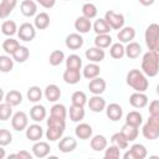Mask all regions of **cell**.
Wrapping results in <instances>:
<instances>
[{"label": "cell", "mask_w": 159, "mask_h": 159, "mask_svg": "<svg viewBox=\"0 0 159 159\" xmlns=\"http://www.w3.org/2000/svg\"><path fill=\"white\" fill-rule=\"evenodd\" d=\"M82 67V58L78 55H70L66 58V68H72V70H81Z\"/></svg>", "instance_id": "obj_43"}, {"label": "cell", "mask_w": 159, "mask_h": 159, "mask_svg": "<svg viewBox=\"0 0 159 159\" xmlns=\"http://www.w3.org/2000/svg\"><path fill=\"white\" fill-rule=\"evenodd\" d=\"M125 123L129 125L139 128V125H142V123H143V117L138 111H130L125 116Z\"/></svg>", "instance_id": "obj_33"}, {"label": "cell", "mask_w": 159, "mask_h": 159, "mask_svg": "<svg viewBox=\"0 0 159 159\" xmlns=\"http://www.w3.org/2000/svg\"><path fill=\"white\" fill-rule=\"evenodd\" d=\"M83 42H84L83 37L80 34H77V32L70 34L66 37V40H65V43H66V46L70 50H78V48H81L83 46Z\"/></svg>", "instance_id": "obj_16"}, {"label": "cell", "mask_w": 159, "mask_h": 159, "mask_svg": "<svg viewBox=\"0 0 159 159\" xmlns=\"http://www.w3.org/2000/svg\"><path fill=\"white\" fill-rule=\"evenodd\" d=\"M65 1H68V0H65Z\"/></svg>", "instance_id": "obj_59"}, {"label": "cell", "mask_w": 159, "mask_h": 159, "mask_svg": "<svg viewBox=\"0 0 159 159\" xmlns=\"http://www.w3.org/2000/svg\"><path fill=\"white\" fill-rule=\"evenodd\" d=\"M43 135V129L40 124H31V125H27L26 127V138L29 140H32V142H37L42 138Z\"/></svg>", "instance_id": "obj_13"}, {"label": "cell", "mask_w": 159, "mask_h": 159, "mask_svg": "<svg viewBox=\"0 0 159 159\" xmlns=\"http://www.w3.org/2000/svg\"><path fill=\"white\" fill-rule=\"evenodd\" d=\"M17 36L20 40L25 41V42H30L35 39L36 36V29L32 24L30 22H24L20 25V27L17 29Z\"/></svg>", "instance_id": "obj_6"}, {"label": "cell", "mask_w": 159, "mask_h": 159, "mask_svg": "<svg viewBox=\"0 0 159 159\" xmlns=\"http://www.w3.org/2000/svg\"><path fill=\"white\" fill-rule=\"evenodd\" d=\"M75 29L77 30L78 34H87V32H89V30L92 29L91 20L84 17V16L77 17L76 21H75Z\"/></svg>", "instance_id": "obj_25"}, {"label": "cell", "mask_w": 159, "mask_h": 159, "mask_svg": "<svg viewBox=\"0 0 159 159\" xmlns=\"http://www.w3.org/2000/svg\"><path fill=\"white\" fill-rule=\"evenodd\" d=\"M99 73H101V67H99L97 63L91 62V63H88V65H86V66L83 67V73H82V75H83L84 78L92 80V78H94V77H98Z\"/></svg>", "instance_id": "obj_30"}, {"label": "cell", "mask_w": 159, "mask_h": 159, "mask_svg": "<svg viewBox=\"0 0 159 159\" xmlns=\"http://www.w3.org/2000/svg\"><path fill=\"white\" fill-rule=\"evenodd\" d=\"M84 118V109L82 106L72 104L70 107V119L72 122H81Z\"/></svg>", "instance_id": "obj_35"}, {"label": "cell", "mask_w": 159, "mask_h": 159, "mask_svg": "<svg viewBox=\"0 0 159 159\" xmlns=\"http://www.w3.org/2000/svg\"><path fill=\"white\" fill-rule=\"evenodd\" d=\"M30 118L34 122H41L46 118V108L42 104H35L30 109Z\"/></svg>", "instance_id": "obj_28"}, {"label": "cell", "mask_w": 159, "mask_h": 159, "mask_svg": "<svg viewBox=\"0 0 159 159\" xmlns=\"http://www.w3.org/2000/svg\"><path fill=\"white\" fill-rule=\"evenodd\" d=\"M112 45V37L108 34H102V35H97L94 37V46L99 47V48H107Z\"/></svg>", "instance_id": "obj_39"}, {"label": "cell", "mask_w": 159, "mask_h": 159, "mask_svg": "<svg viewBox=\"0 0 159 159\" xmlns=\"http://www.w3.org/2000/svg\"><path fill=\"white\" fill-rule=\"evenodd\" d=\"M112 29L109 27V25L107 24V21L104 19H98L94 21L93 24V31L97 35H102V34H109Z\"/></svg>", "instance_id": "obj_37"}, {"label": "cell", "mask_w": 159, "mask_h": 159, "mask_svg": "<svg viewBox=\"0 0 159 159\" xmlns=\"http://www.w3.org/2000/svg\"><path fill=\"white\" fill-rule=\"evenodd\" d=\"M127 84L135 92H145L149 87V81L142 71L134 68L127 73Z\"/></svg>", "instance_id": "obj_2"}, {"label": "cell", "mask_w": 159, "mask_h": 159, "mask_svg": "<svg viewBox=\"0 0 159 159\" xmlns=\"http://www.w3.org/2000/svg\"><path fill=\"white\" fill-rule=\"evenodd\" d=\"M63 61H65V53H63V51H61V50H53L50 53L48 62H50L51 66H58Z\"/></svg>", "instance_id": "obj_46"}, {"label": "cell", "mask_w": 159, "mask_h": 159, "mask_svg": "<svg viewBox=\"0 0 159 159\" xmlns=\"http://www.w3.org/2000/svg\"><path fill=\"white\" fill-rule=\"evenodd\" d=\"M4 101H5L6 103H9L10 106L15 107V106H19V104L22 102V94H21V92L17 91V89H11V91H9V92L5 94Z\"/></svg>", "instance_id": "obj_27"}, {"label": "cell", "mask_w": 159, "mask_h": 159, "mask_svg": "<svg viewBox=\"0 0 159 159\" xmlns=\"http://www.w3.org/2000/svg\"><path fill=\"white\" fill-rule=\"evenodd\" d=\"M129 103L134 108H144L148 104V97L144 92H134L129 97Z\"/></svg>", "instance_id": "obj_15"}, {"label": "cell", "mask_w": 159, "mask_h": 159, "mask_svg": "<svg viewBox=\"0 0 159 159\" xmlns=\"http://www.w3.org/2000/svg\"><path fill=\"white\" fill-rule=\"evenodd\" d=\"M109 55L114 60H120L124 56V46H123V43L122 42L112 43L111 48H109Z\"/></svg>", "instance_id": "obj_40"}, {"label": "cell", "mask_w": 159, "mask_h": 159, "mask_svg": "<svg viewBox=\"0 0 159 159\" xmlns=\"http://www.w3.org/2000/svg\"><path fill=\"white\" fill-rule=\"evenodd\" d=\"M111 142H112L113 145L118 147L119 149H127V148H128V143H129V142L123 137V134H122L120 132L114 133V134L111 137Z\"/></svg>", "instance_id": "obj_44"}, {"label": "cell", "mask_w": 159, "mask_h": 159, "mask_svg": "<svg viewBox=\"0 0 159 159\" xmlns=\"http://www.w3.org/2000/svg\"><path fill=\"white\" fill-rule=\"evenodd\" d=\"M106 87H107V83L101 77H94L88 83V89L93 94H101V93H103L106 91Z\"/></svg>", "instance_id": "obj_11"}, {"label": "cell", "mask_w": 159, "mask_h": 159, "mask_svg": "<svg viewBox=\"0 0 159 159\" xmlns=\"http://www.w3.org/2000/svg\"><path fill=\"white\" fill-rule=\"evenodd\" d=\"M86 1H88V0H86Z\"/></svg>", "instance_id": "obj_60"}, {"label": "cell", "mask_w": 159, "mask_h": 159, "mask_svg": "<svg viewBox=\"0 0 159 159\" xmlns=\"http://www.w3.org/2000/svg\"><path fill=\"white\" fill-rule=\"evenodd\" d=\"M20 10L22 12L24 16L26 17H31V16H35L36 12H37V5L35 1L32 0H24L20 5Z\"/></svg>", "instance_id": "obj_22"}, {"label": "cell", "mask_w": 159, "mask_h": 159, "mask_svg": "<svg viewBox=\"0 0 159 159\" xmlns=\"http://www.w3.org/2000/svg\"><path fill=\"white\" fill-rule=\"evenodd\" d=\"M149 114L152 117H159V101L154 99L149 103Z\"/></svg>", "instance_id": "obj_52"}, {"label": "cell", "mask_w": 159, "mask_h": 159, "mask_svg": "<svg viewBox=\"0 0 159 159\" xmlns=\"http://www.w3.org/2000/svg\"><path fill=\"white\" fill-rule=\"evenodd\" d=\"M107 138L102 134H97L94 137H92L91 139V148L94 150V152H102L107 148Z\"/></svg>", "instance_id": "obj_29"}, {"label": "cell", "mask_w": 159, "mask_h": 159, "mask_svg": "<svg viewBox=\"0 0 159 159\" xmlns=\"http://www.w3.org/2000/svg\"><path fill=\"white\" fill-rule=\"evenodd\" d=\"M27 125H29V118L25 112L19 111L11 117V127L16 132H21V130L26 129Z\"/></svg>", "instance_id": "obj_7"}, {"label": "cell", "mask_w": 159, "mask_h": 159, "mask_svg": "<svg viewBox=\"0 0 159 159\" xmlns=\"http://www.w3.org/2000/svg\"><path fill=\"white\" fill-rule=\"evenodd\" d=\"M9 158H20V159H31L32 158V155L29 153V152H26V150H21V152H19V153H16V154H11Z\"/></svg>", "instance_id": "obj_54"}, {"label": "cell", "mask_w": 159, "mask_h": 159, "mask_svg": "<svg viewBox=\"0 0 159 159\" xmlns=\"http://www.w3.org/2000/svg\"><path fill=\"white\" fill-rule=\"evenodd\" d=\"M104 20L107 21L109 27L113 29V30H120L124 26V22H125V19H124L123 14H118V12H114L112 10H108L104 14Z\"/></svg>", "instance_id": "obj_5"}, {"label": "cell", "mask_w": 159, "mask_h": 159, "mask_svg": "<svg viewBox=\"0 0 159 159\" xmlns=\"http://www.w3.org/2000/svg\"><path fill=\"white\" fill-rule=\"evenodd\" d=\"M4 97H5V93H4V89L0 87V103L4 101Z\"/></svg>", "instance_id": "obj_58"}, {"label": "cell", "mask_w": 159, "mask_h": 159, "mask_svg": "<svg viewBox=\"0 0 159 159\" xmlns=\"http://www.w3.org/2000/svg\"><path fill=\"white\" fill-rule=\"evenodd\" d=\"M2 158H5V149L0 145V159H2Z\"/></svg>", "instance_id": "obj_57"}, {"label": "cell", "mask_w": 159, "mask_h": 159, "mask_svg": "<svg viewBox=\"0 0 159 159\" xmlns=\"http://www.w3.org/2000/svg\"><path fill=\"white\" fill-rule=\"evenodd\" d=\"M159 71V55L158 51H148L143 55L142 60V72L145 76L155 77Z\"/></svg>", "instance_id": "obj_1"}, {"label": "cell", "mask_w": 159, "mask_h": 159, "mask_svg": "<svg viewBox=\"0 0 159 159\" xmlns=\"http://www.w3.org/2000/svg\"><path fill=\"white\" fill-rule=\"evenodd\" d=\"M63 81L67 84H76L80 82L81 80V72L80 70H72V68H66V71L63 72L62 76Z\"/></svg>", "instance_id": "obj_26"}, {"label": "cell", "mask_w": 159, "mask_h": 159, "mask_svg": "<svg viewBox=\"0 0 159 159\" xmlns=\"http://www.w3.org/2000/svg\"><path fill=\"white\" fill-rule=\"evenodd\" d=\"M88 107L92 112L94 113H101L104 108H106V99L102 98L99 94H93V97L89 98V101H87Z\"/></svg>", "instance_id": "obj_9"}, {"label": "cell", "mask_w": 159, "mask_h": 159, "mask_svg": "<svg viewBox=\"0 0 159 159\" xmlns=\"http://www.w3.org/2000/svg\"><path fill=\"white\" fill-rule=\"evenodd\" d=\"M42 7H45V9H51V7H53L55 6V4H56V0H36Z\"/></svg>", "instance_id": "obj_55"}, {"label": "cell", "mask_w": 159, "mask_h": 159, "mask_svg": "<svg viewBox=\"0 0 159 159\" xmlns=\"http://www.w3.org/2000/svg\"><path fill=\"white\" fill-rule=\"evenodd\" d=\"M17 5V0H1L0 2V19H6L15 6Z\"/></svg>", "instance_id": "obj_24"}, {"label": "cell", "mask_w": 159, "mask_h": 159, "mask_svg": "<svg viewBox=\"0 0 159 159\" xmlns=\"http://www.w3.org/2000/svg\"><path fill=\"white\" fill-rule=\"evenodd\" d=\"M104 56H106L104 50H103V48H99V47H97V46L89 47L88 50H86V57H87V60H89L91 62H94V63L102 62V61L104 60Z\"/></svg>", "instance_id": "obj_14"}, {"label": "cell", "mask_w": 159, "mask_h": 159, "mask_svg": "<svg viewBox=\"0 0 159 159\" xmlns=\"http://www.w3.org/2000/svg\"><path fill=\"white\" fill-rule=\"evenodd\" d=\"M0 30H1V32H2L4 35H6V36L10 37V36L17 34V25H16V22L12 21V20H6V21H4V22L1 24Z\"/></svg>", "instance_id": "obj_36"}, {"label": "cell", "mask_w": 159, "mask_h": 159, "mask_svg": "<svg viewBox=\"0 0 159 159\" xmlns=\"http://www.w3.org/2000/svg\"><path fill=\"white\" fill-rule=\"evenodd\" d=\"M148 152L143 144H133L129 150H127L123 155L124 159H144Z\"/></svg>", "instance_id": "obj_8"}, {"label": "cell", "mask_w": 159, "mask_h": 159, "mask_svg": "<svg viewBox=\"0 0 159 159\" xmlns=\"http://www.w3.org/2000/svg\"><path fill=\"white\" fill-rule=\"evenodd\" d=\"M120 157V149L116 145H111L106 149L104 152V158H108V159H118Z\"/></svg>", "instance_id": "obj_50"}, {"label": "cell", "mask_w": 159, "mask_h": 159, "mask_svg": "<svg viewBox=\"0 0 159 159\" xmlns=\"http://www.w3.org/2000/svg\"><path fill=\"white\" fill-rule=\"evenodd\" d=\"M92 133H93V129L89 124L87 123H80L76 129H75V134L77 138L82 139V140H86V139H89L92 137Z\"/></svg>", "instance_id": "obj_21"}, {"label": "cell", "mask_w": 159, "mask_h": 159, "mask_svg": "<svg viewBox=\"0 0 159 159\" xmlns=\"http://www.w3.org/2000/svg\"><path fill=\"white\" fill-rule=\"evenodd\" d=\"M154 1H155V0H139V2H140L142 5H144V6H150V5L154 4Z\"/></svg>", "instance_id": "obj_56"}, {"label": "cell", "mask_w": 159, "mask_h": 159, "mask_svg": "<svg viewBox=\"0 0 159 159\" xmlns=\"http://www.w3.org/2000/svg\"><path fill=\"white\" fill-rule=\"evenodd\" d=\"M19 47H20L19 41L15 40V39H12V37L6 39V40L2 42V50H4L7 55H11V56H12V53H14Z\"/></svg>", "instance_id": "obj_38"}, {"label": "cell", "mask_w": 159, "mask_h": 159, "mask_svg": "<svg viewBox=\"0 0 159 159\" xmlns=\"http://www.w3.org/2000/svg\"><path fill=\"white\" fill-rule=\"evenodd\" d=\"M12 142V134L7 129H0V145L5 147Z\"/></svg>", "instance_id": "obj_51"}, {"label": "cell", "mask_w": 159, "mask_h": 159, "mask_svg": "<svg viewBox=\"0 0 159 159\" xmlns=\"http://www.w3.org/2000/svg\"><path fill=\"white\" fill-rule=\"evenodd\" d=\"M120 133L123 134V137L128 140V142H133L138 138V134H139V130L137 127H133V125H129V124H124L122 127V130Z\"/></svg>", "instance_id": "obj_32"}, {"label": "cell", "mask_w": 159, "mask_h": 159, "mask_svg": "<svg viewBox=\"0 0 159 159\" xmlns=\"http://www.w3.org/2000/svg\"><path fill=\"white\" fill-rule=\"evenodd\" d=\"M31 149H32L34 157H36V158H45V157H47V155L50 154V152H51V148H50L48 143L41 142V140H37V142L32 145Z\"/></svg>", "instance_id": "obj_10"}, {"label": "cell", "mask_w": 159, "mask_h": 159, "mask_svg": "<svg viewBox=\"0 0 159 159\" xmlns=\"http://www.w3.org/2000/svg\"><path fill=\"white\" fill-rule=\"evenodd\" d=\"M47 125H61V127H66V119H60V118H55V117L50 116L48 119H47Z\"/></svg>", "instance_id": "obj_53"}, {"label": "cell", "mask_w": 159, "mask_h": 159, "mask_svg": "<svg viewBox=\"0 0 159 159\" xmlns=\"http://www.w3.org/2000/svg\"><path fill=\"white\" fill-rule=\"evenodd\" d=\"M30 56V50L26 46H20L14 53H12V60L19 62V63H24L25 61H27Z\"/></svg>", "instance_id": "obj_34"}, {"label": "cell", "mask_w": 159, "mask_h": 159, "mask_svg": "<svg viewBox=\"0 0 159 159\" xmlns=\"http://www.w3.org/2000/svg\"><path fill=\"white\" fill-rule=\"evenodd\" d=\"M43 94H45V97H46V99L48 102H57L60 99V97H61V89H60V87L57 84L52 83V84L46 86Z\"/></svg>", "instance_id": "obj_20"}, {"label": "cell", "mask_w": 159, "mask_h": 159, "mask_svg": "<svg viewBox=\"0 0 159 159\" xmlns=\"http://www.w3.org/2000/svg\"><path fill=\"white\" fill-rule=\"evenodd\" d=\"M34 24H35V27L37 30H45L50 25V16L47 12H40V14H36L35 16V20H34Z\"/></svg>", "instance_id": "obj_31"}, {"label": "cell", "mask_w": 159, "mask_h": 159, "mask_svg": "<svg viewBox=\"0 0 159 159\" xmlns=\"http://www.w3.org/2000/svg\"><path fill=\"white\" fill-rule=\"evenodd\" d=\"M27 98L32 103L40 102L41 98H42V91H41V88L39 86H31L27 89Z\"/></svg>", "instance_id": "obj_41"}, {"label": "cell", "mask_w": 159, "mask_h": 159, "mask_svg": "<svg viewBox=\"0 0 159 159\" xmlns=\"http://www.w3.org/2000/svg\"><path fill=\"white\" fill-rule=\"evenodd\" d=\"M12 116V106L4 102L0 103V120H7Z\"/></svg>", "instance_id": "obj_49"}, {"label": "cell", "mask_w": 159, "mask_h": 159, "mask_svg": "<svg viewBox=\"0 0 159 159\" xmlns=\"http://www.w3.org/2000/svg\"><path fill=\"white\" fill-rule=\"evenodd\" d=\"M71 101H72V104L84 107V104L87 103V96H86V93L82 92V91H76V92L72 93Z\"/></svg>", "instance_id": "obj_48"}, {"label": "cell", "mask_w": 159, "mask_h": 159, "mask_svg": "<svg viewBox=\"0 0 159 159\" xmlns=\"http://www.w3.org/2000/svg\"><path fill=\"white\" fill-rule=\"evenodd\" d=\"M106 114L111 120L117 122L123 116V108L118 103H111V104L106 106Z\"/></svg>", "instance_id": "obj_12"}, {"label": "cell", "mask_w": 159, "mask_h": 159, "mask_svg": "<svg viewBox=\"0 0 159 159\" xmlns=\"http://www.w3.org/2000/svg\"><path fill=\"white\" fill-rule=\"evenodd\" d=\"M50 116L55 117V118H60V119H66V116H67V109L63 104H60V103H56L51 107V111H50Z\"/></svg>", "instance_id": "obj_42"}, {"label": "cell", "mask_w": 159, "mask_h": 159, "mask_svg": "<svg viewBox=\"0 0 159 159\" xmlns=\"http://www.w3.org/2000/svg\"><path fill=\"white\" fill-rule=\"evenodd\" d=\"M143 137L148 140H154L159 137V117H149L142 129Z\"/></svg>", "instance_id": "obj_4"}, {"label": "cell", "mask_w": 159, "mask_h": 159, "mask_svg": "<svg viewBox=\"0 0 159 159\" xmlns=\"http://www.w3.org/2000/svg\"><path fill=\"white\" fill-rule=\"evenodd\" d=\"M66 127H61V125H47V130H46V138L50 142H56L57 139H61L63 135Z\"/></svg>", "instance_id": "obj_18"}, {"label": "cell", "mask_w": 159, "mask_h": 159, "mask_svg": "<svg viewBox=\"0 0 159 159\" xmlns=\"http://www.w3.org/2000/svg\"><path fill=\"white\" fill-rule=\"evenodd\" d=\"M12 67H14V60L7 55H1L0 56V71L4 73H7L12 70Z\"/></svg>", "instance_id": "obj_47"}, {"label": "cell", "mask_w": 159, "mask_h": 159, "mask_svg": "<svg viewBox=\"0 0 159 159\" xmlns=\"http://www.w3.org/2000/svg\"><path fill=\"white\" fill-rule=\"evenodd\" d=\"M97 12H98L97 6L94 4H92V2H86L82 6V16H84V17H87L89 20L94 19L97 16Z\"/></svg>", "instance_id": "obj_45"}, {"label": "cell", "mask_w": 159, "mask_h": 159, "mask_svg": "<svg viewBox=\"0 0 159 159\" xmlns=\"http://www.w3.org/2000/svg\"><path fill=\"white\" fill-rule=\"evenodd\" d=\"M77 140L72 137H63L58 143V149L62 153H71L76 149Z\"/></svg>", "instance_id": "obj_19"}, {"label": "cell", "mask_w": 159, "mask_h": 159, "mask_svg": "<svg viewBox=\"0 0 159 159\" xmlns=\"http://www.w3.org/2000/svg\"><path fill=\"white\" fill-rule=\"evenodd\" d=\"M140 53H142V46L135 41L128 42L127 47H124V55H127L128 58H132V60L138 58Z\"/></svg>", "instance_id": "obj_23"}, {"label": "cell", "mask_w": 159, "mask_h": 159, "mask_svg": "<svg viewBox=\"0 0 159 159\" xmlns=\"http://www.w3.org/2000/svg\"><path fill=\"white\" fill-rule=\"evenodd\" d=\"M117 37H118V40H119V42H122V43H128V42H130L132 40H134V37H135V30L132 27V26H123L120 30H119V32L117 34Z\"/></svg>", "instance_id": "obj_17"}, {"label": "cell", "mask_w": 159, "mask_h": 159, "mask_svg": "<svg viewBox=\"0 0 159 159\" xmlns=\"http://www.w3.org/2000/svg\"><path fill=\"white\" fill-rule=\"evenodd\" d=\"M145 43L150 51H159V25L150 24L145 30Z\"/></svg>", "instance_id": "obj_3"}]
</instances>
